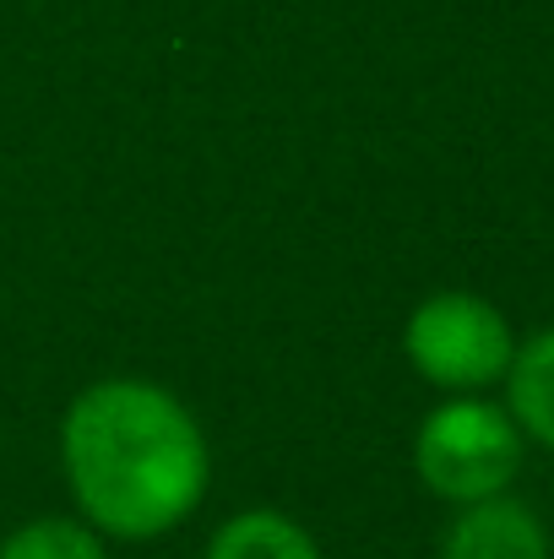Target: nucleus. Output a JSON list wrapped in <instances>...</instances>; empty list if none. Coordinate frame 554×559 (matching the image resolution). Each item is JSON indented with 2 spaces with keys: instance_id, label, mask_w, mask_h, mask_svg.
Masks as SVG:
<instances>
[{
  "instance_id": "nucleus-1",
  "label": "nucleus",
  "mask_w": 554,
  "mask_h": 559,
  "mask_svg": "<svg viewBox=\"0 0 554 559\" xmlns=\"http://www.w3.org/2000/svg\"><path fill=\"white\" fill-rule=\"evenodd\" d=\"M60 467L98 533L142 544L190 522L212 478V451L190 407L164 385L98 380L66 407Z\"/></svg>"
},
{
  "instance_id": "nucleus-2",
  "label": "nucleus",
  "mask_w": 554,
  "mask_h": 559,
  "mask_svg": "<svg viewBox=\"0 0 554 559\" xmlns=\"http://www.w3.org/2000/svg\"><path fill=\"white\" fill-rule=\"evenodd\" d=\"M413 467H419L424 489L451 506L506 495L522 467V429L506 407L484 402L479 391L451 396L419 424Z\"/></svg>"
},
{
  "instance_id": "nucleus-3",
  "label": "nucleus",
  "mask_w": 554,
  "mask_h": 559,
  "mask_svg": "<svg viewBox=\"0 0 554 559\" xmlns=\"http://www.w3.org/2000/svg\"><path fill=\"white\" fill-rule=\"evenodd\" d=\"M402 348H408V365L429 385L468 396V391H484V385L506 380L517 337H511V321L490 299L451 288V294H429L408 316Z\"/></svg>"
},
{
  "instance_id": "nucleus-4",
  "label": "nucleus",
  "mask_w": 554,
  "mask_h": 559,
  "mask_svg": "<svg viewBox=\"0 0 554 559\" xmlns=\"http://www.w3.org/2000/svg\"><path fill=\"white\" fill-rule=\"evenodd\" d=\"M440 559H550V533L533 506L511 495H490L451 516Z\"/></svg>"
},
{
  "instance_id": "nucleus-5",
  "label": "nucleus",
  "mask_w": 554,
  "mask_h": 559,
  "mask_svg": "<svg viewBox=\"0 0 554 559\" xmlns=\"http://www.w3.org/2000/svg\"><path fill=\"white\" fill-rule=\"evenodd\" d=\"M506 413L517 418L522 435L554 451V326L533 332L506 370Z\"/></svg>"
},
{
  "instance_id": "nucleus-6",
  "label": "nucleus",
  "mask_w": 554,
  "mask_h": 559,
  "mask_svg": "<svg viewBox=\"0 0 554 559\" xmlns=\"http://www.w3.org/2000/svg\"><path fill=\"white\" fill-rule=\"evenodd\" d=\"M207 559H321V549L283 511H239L212 533Z\"/></svg>"
},
{
  "instance_id": "nucleus-7",
  "label": "nucleus",
  "mask_w": 554,
  "mask_h": 559,
  "mask_svg": "<svg viewBox=\"0 0 554 559\" xmlns=\"http://www.w3.org/2000/svg\"><path fill=\"white\" fill-rule=\"evenodd\" d=\"M0 559H104V544L71 516H38L0 544Z\"/></svg>"
}]
</instances>
